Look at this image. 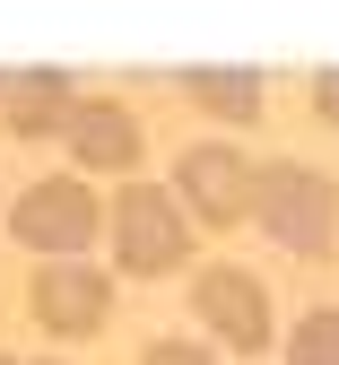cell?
Wrapping results in <instances>:
<instances>
[{
	"label": "cell",
	"instance_id": "8",
	"mask_svg": "<svg viewBox=\"0 0 339 365\" xmlns=\"http://www.w3.org/2000/svg\"><path fill=\"white\" fill-rule=\"evenodd\" d=\"M70 70L35 61V70H9V87H0V122L18 130V140H53V130H70Z\"/></svg>",
	"mask_w": 339,
	"mask_h": 365
},
{
	"label": "cell",
	"instance_id": "3",
	"mask_svg": "<svg viewBox=\"0 0 339 365\" xmlns=\"http://www.w3.org/2000/svg\"><path fill=\"white\" fill-rule=\"evenodd\" d=\"M96 226H105V200L79 174H44V182H26L9 200V235L26 252H44V261H70L79 244H96Z\"/></svg>",
	"mask_w": 339,
	"mask_h": 365
},
{
	"label": "cell",
	"instance_id": "1",
	"mask_svg": "<svg viewBox=\"0 0 339 365\" xmlns=\"http://www.w3.org/2000/svg\"><path fill=\"white\" fill-rule=\"evenodd\" d=\"M253 217H261L270 244L305 252V261L339 252V182H330L322 165H305V157H270V165H253Z\"/></svg>",
	"mask_w": 339,
	"mask_h": 365
},
{
	"label": "cell",
	"instance_id": "11",
	"mask_svg": "<svg viewBox=\"0 0 339 365\" xmlns=\"http://www.w3.org/2000/svg\"><path fill=\"white\" fill-rule=\"evenodd\" d=\"M139 365H218V356H209V339H148Z\"/></svg>",
	"mask_w": 339,
	"mask_h": 365
},
{
	"label": "cell",
	"instance_id": "12",
	"mask_svg": "<svg viewBox=\"0 0 339 365\" xmlns=\"http://www.w3.org/2000/svg\"><path fill=\"white\" fill-rule=\"evenodd\" d=\"M313 113H322V122H339V70H322V78H313Z\"/></svg>",
	"mask_w": 339,
	"mask_h": 365
},
{
	"label": "cell",
	"instance_id": "2",
	"mask_svg": "<svg viewBox=\"0 0 339 365\" xmlns=\"http://www.w3.org/2000/svg\"><path fill=\"white\" fill-rule=\"evenodd\" d=\"M105 226H113V261L131 269V279H166V269L191 261V226H183L174 192H157V182H122Z\"/></svg>",
	"mask_w": 339,
	"mask_h": 365
},
{
	"label": "cell",
	"instance_id": "4",
	"mask_svg": "<svg viewBox=\"0 0 339 365\" xmlns=\"http://www.w3.org/2000/svg\"><path fill=\"white\" fill-rule=\"evenodd\" d=\"M191 313H201L209 348H235V356H261L270 348V287H261V269H244V261H209L201 279H191Z\"/></svg>",
	"mask_w": 339,
	"mask_h": 365
},
{
	"label": "cell",
	"instance_id": "6",
	"mask_svg": "<svg viewBox=\"0 0 339 365\" xmlns=\"http://www.w3.org/2000/svg\"><path fill=\"white\" fill-rule=\"evenodd\" d=\"M174 200L201 217L209 235L244 226V217H253V157H244V148H226V140L183 148V157H174Z\"/></svg>",
	"mask_w": 339,
	"mask_h": 365
},
{
	"label": "cell",
	"instance_id": "7",
	"mask_svg": "<svg viewBox=\"0 0 339 365\" xmlns=\"http://www.w3.org/2000/svg\"><path fill=\"white\" fill-rule=\"evenodd\" d=\"M139 113L131 105H113V96H79L70 105V157L87 165V174H139Z\"/></svg>",
	"mask_w": 339,
	"mask_h": 365
},
{
	"label": "cell",
	"instance_id": "9",
	"mask_svg": "<svg viewBox=\"0 0 339 365\" xmlns=\"http://www.w3.org/2000/svg\"><path fill=\"white\" fill-rule=\"evenodd\" d=\"M183 96L226 113V122H253L261 113V70H183Z\"/></svg>",
	"mask_w": 339,
	"mask_h": 365
},
{
	"label": "cell",
	"instance_id": "5",
	"mask_svg": "<svg viewBox=\"0 0 339 365\" xmlns=\"http://www.w3.org/2000/svg\"><path fill=\"white\" fill-rule=\"evenodd\" d=\"M26 313H35L53 339H96V331L113 322V279H105L96 261H79V252H70V261H35Z\"/></svg>",
	"mask_w": 339,
	"mask_h": 365
},
{
	"label": "cell",
	"instance_id": "14",
	"mask_svg": "<svg viewBox=\"0 0 339 365\" xmlns=\"http://www.w3.org/2000/svg\"><path fill=\"white\" fill-rule=\"evenodd\" d=\"M0 365H18V356H0Z\"/></svg>",
	"mask_w": 339,
	"mask_h": 365
},
{
	"label": "cell",
	"instance_id": "15",
	"mask_svg": "<svg viewBox=\"0 0 339 365\" xmlns=\"http://www.w3.org/2000/svg\"><path fill=\"white\" fill-rule=\"evenodd\" d=\"M0 87H9V78H0Z\"/></svg>",
	"mask_w": 339,
	"mask_h": 365
},
{
	"label": "cell",
	"instance_id": "10",
	"mask_svg": "<svg viewBox=\"0 0 339 365\" xmlns=\"http://www.w3.org/2000/svg\"><path fill=\"white\" fill-rule=\"evenodd\" d=\"M287 365H339V304L305 313V322L287 331Z\"/></svg>",
	"mask_w": 339,
	"mask_h": 365
},
{
	"label": "cell",
	"instance_id": "13",
	"mask_svg": "<svg viewBox=\"0 0 339 365\" xmlns=\"http://www.w3.org/2000/svg\"><path fill=\"white\" fill-rule=\"evenodd\" d=\"M35 365H61V356H35Z\"/></svg>",
	"mask_w": 339,
	"mask_h": 365
}]
</instances>
